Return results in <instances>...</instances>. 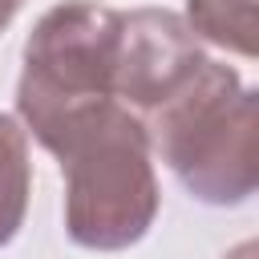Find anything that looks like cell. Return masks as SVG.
<instances>
[{"label": "cell", "mask_w": 259, "mask_h": 259, "mask_svg": "<svg viewBox=\"0 0 259 259\" xmlns=\"http://www.w3.org/2000/svg\"><path fill=\"white\" fill-rule=\"evenodd\" d=\"M65 174V231L85 251H125L158 219L162 190L146 121L109 101L81 117L53 150Z\"/></svg>", "instance_id": "1"}, {"label": "cell", "mask_w": 259, "mask_h": 259, "mask_svg": "<svg viewBox=\"0 0 259 259\" xmlns=\"http://www.w3.org/2000/svg\"><path fill=\"white\" fill-rule=\"evenodd\" d=\"M255 109L259 93L223 61H202L194 77L146 113L150 150L206 206H239L255 194Z\"/></svg>", "instance_id": "2"}, {"label": "cell", "mask_w": 259, "mask_h": 259, "mask_svg": "<svg viewBox=\"0 0 259 259\" xmlns=\"http://www.w3.org/2000/svg\"><path fill=\"white\" fill-rule=\"evenodd\" d=\"M117 32L121 12L97 0H65L32 24L16 81V113L24 134H32L49 154L81 117L117 101Z\"/></svg>", "instance_id": "3"}, {"label": "cell", "mask_w": 259, "mask_h": 259, "mask_svg": "<svg viewBox=\"0 0 259 259\" xmlns=\"http://www.w3.org/2000/svg\"><path fill=\"white\" fill-rule=\"evenodd\" d=\"M202 61H206L202 40L190 32V24L178 12L170 8L121 12L113 97L138 117H146L170 93H178Z\"/></svg>", "instance_id": "4"}, {"label": "cell", "mask_w": 259, "mask_h": 259, "mask_svg": "<svg viewBox=\"0 0 259 259\" xmlns=\"http://www.w3.org/2000/svg\"><path fill=\"white\" fill-rule=\"evenodd\" d=\"M28 190H32L28 134L16 117L0 113V247H8L24 227Z\"/></svg>", "instance_id": "5"}, {"label": "cell", "mask_w": 259, "mask_h": 259, "mask_svg": "<svg viewBox=\"0 0 259 259\" xmlns=\"http://www.w3.org/2000/svg\"><path fill=\"white\" fill-rule=\"evenodd\" d=\"M190 32L239 57H255V0H186Z\"/></svg>", "instance_id": "6"}, {"label": "cell", "mask_w": 259, "mask_h": 259, "mask_svg": "<svg viewBox=\"0 0 259 259\" xmlns=\"http://www.w3.org/2000/svg\"><path fill=\"white\" fill-rule=\"evenodd\" d=\"M20 4H24V0H0V16H4V20H12Z\"/></svg>", "instance_id": "7"}, {"label": "cell", "mask_w": 259, "mask_h": 259, "mask_svg": "<svg viewBox=\"0 0 259 259\" xmlns=\"http://www.w3.org/2000/svg\"><path fill=\"white\" fill-rule=\"evenodd\" d=\"M251 255H255V243H243V247H239L235 255H227V259H251Z\"/></svg>", "instance_id": "8"}, {"label": "cell", "mask_w": 259, "mask_h": 259, "mask_svg": "<svg viewBox=\"0 0 259 259\" xmlns=\"http://www.w3.org/2000/svg\"><path fill=\"white\" fill-rule=\"evenodd\" d=\"M4 24H8V20H4V16H0V28H4Z\"/></svg>", "instance_id": "9"}]
</instances>
